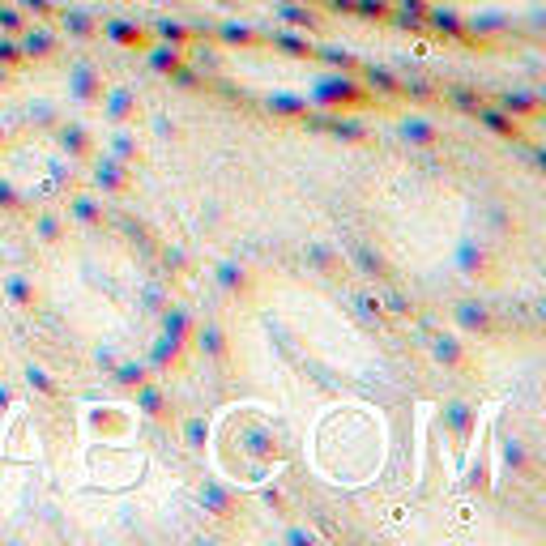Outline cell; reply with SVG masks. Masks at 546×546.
Segmentation results:
<instances>
[]
</instances>
